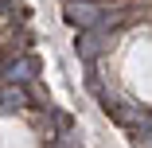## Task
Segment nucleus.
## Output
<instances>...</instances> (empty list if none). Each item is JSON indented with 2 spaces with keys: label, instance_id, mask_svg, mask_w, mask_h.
<instances>
[{
  "label": "nucleus",
  "instance_id": "nucleus-2",
  "mask_svg": "<svg viewBox=\"0 0 152 148\" xmlns=\"http://www.w3.org/2000/svg\"><path fill=\"white\" fill-rule=\"evenodd\" d=\"M31 70H35V63H31V58H23V63H12V66H8V82H23V78H31Z\"/></svg>",
  "mask_w": 152,
  "mask_h": 148
},
{
  "label": "nucleus",
  "instance_id": "nucleus-1",
  "mask_svg": "<svg viewBox=\"0 0 152 148\" xmlns=\"http://www.w3.org/2000/svg\"><path fill=\"white\" fill-rule=\"evenodd\" d=\"M66 20L70 23H82V27H94V23H105V16H102V8H94V4H70V12H66Z\"/></svg>",
  "mask_w": 152,
  "mask_h": 148
},
{
  "label": "nucleus",
  "instance_id": "nucleus-3",
  "mask_svg": "<svg viewBox=\"0 0 152 148\" xmlns=\"http://www.w3.org/2000/svg\"><path fill=\"white\" fill-rule=\"evenodd\" d=\"M78 51H82V55H86V58H94V55H98V51H102V43H98V39H94V35H86V39H82V47H78Z\"/></svg>",
  "mask_w": 152,
  "mask_h": 148
}]
</instances>
